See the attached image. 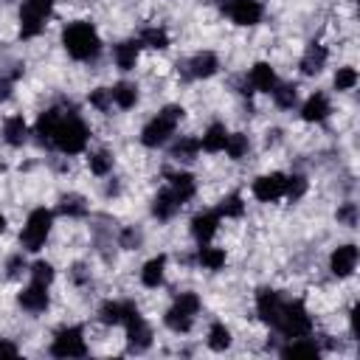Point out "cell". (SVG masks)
Here are the masks:
<instances>
[{
    "mask_svg": "<svg viewBox=\"0 0 360 360\" xmlns=\"http://www.w3.org/2000/svg\"><path fill=\"white\" fill-rule=\"evenodd\" d=\"M31 278H34L37 284H45V287H48V284L53 281V267H51L48 262H34V264H31Z\"/></svg>",
    "mask_w": 360,
    "mask_h": 360,
    "instance_id": "74e56055",
    "label": "cell"
},
{
    "mask_svg": "<svg viewBox=\"0 0 360 360\" xmlns=\"http://www.w3.org/2000/svg\"><path fill=\"white\" fill-rule=\"evenodd\" d=\"M228 14L236 25H256L262 20V3L259 0H236Z\"/></svg>",
    "mask_w": 360,
    "mask_h": 360,
    "instance_id": "7c38bea8",
    "label": "cell"
},
{
    "mask_svg": "<svg viewBox=\"0 0 360 360\" xmlns=\"http://www.w3.org/2000/svg\"><path fill=\"white\" fill-rule=\"evenodd\" d=\"M354 84H357V70L354 68H340L335 73V87L338 90H352Z\"/></svg>",
    "mask_w": 360,
    "mask_h": 360,
    "instance_id": "f35d334b",
    "label": "cell"
},
{
    "mask_svg": "<svg viewBox=\"0 0 360 360\" xmlns=\"http://www.w3.org/2000/svg\"><path fill=\"white\" fill-rule=\"evenodd\" d=\"M338 219L346 222V225H354V219H357V205H354V202H346V205L338 211Z\"/></svg>",
    "mask_w": 360,
    "mask_h": 360,
    "instance_id": "ee69618b",
    "label": "cell"
},
{
    "mask_svg": "<svg viewBox=\"0 0 360 360\" xmlns=\"http://www.w3.org/2000/svg\"><path fill=\"white\" fill-rule=\"evenodd\" d=\"M110 96H112V101H115L121 110H129V107H135V101H138V87H135V84H127V82H118V84L110 90Z\"/></svg>",
    "mask_w": 360,
    "mask_h": 360,
    "instance_id": "d4e9b609",
    "label": "cell"
},
{
    "mask_svg": "<svg viewBox=\"0 0 360 360\" xmlns=\"http://www.w3.org/2000/svg\"><path fill=\"white\" fill-rule=\"evenodd\" d=\"M141 42L143 45H149V48H166L169 45V37H166V31L163 28H146L143 34H141Z\"/></svg>",
    "mask_w": 360,
    "mask_h": 360,
    "instance_id": "e575fe53",
    "label": "cell"
},
{
    "mask_svg": "<svg viewBox=\"0 0 360 360\" xmlns=\"http://www.w3.org/2000/svg\"><path fill=\"white\" fill-rule=\"evenodd\" d=\"M138 48H141V42H135V39L118 42V45H115V65H118L121 70L135 68V62H138Z\"/></svg>",
    "mask_w": 360,
    "mask_h": 360,
    "instance_id": "cb8c5ba5",
    "label": "cell"
},
{
    "mask_svg": "<svg viewBox=\"0 0 360 360\" xmlns=\"http://www.w3.org/2000/svg\"><path fill=\"white\" fill-rule=\"evenodd\" d=\"M188 73L194 76V79H205V76H211L214 70H217V56L211 53V51H202V53H194L191 56V62H188Z\"/></svg>",
    "mask_w": 360,
    "mask_h": 360,
    "instance_id": "44dd1931",
    "label": "cell"
},
{
    "mask_svg": "<svg viewBox=\"0 0 360 360\" xmlns=\"http://www.w3.org/2000/svg\"><path fill=\"white\" fill-rule=\"evenodd\" d=\"M233 160H239V158H245V152L250 149V143H248V138L242 135V132H233V135H228L225 138V146H222Z\"/></svg>",
    "mask_w": 360,
    "mask_h": 360,
    "instance_id": "4dcf8cb0",
    "label": "cell"
},
{
    "mask_svg": "<svg viewBox=\"0 0 360 360\" xmlns=\"http://www.w3.org/2000/svg\"><path fill=\"white\" fill-rule=\"evenodd\" d=\"M62 45L73 59H93L101 48V39L90 22H70L62 31Z\"/></svg>",
    "mask_w": 360,
    "mask_h": 360,
    "instance_id": "6da1fadb",
    "label": "cell"
},
{
    "mask_svg": "<svg viewBox=\"0 0 360 360\" xmlns=\"http://www.w3.org/2000/svg\"><path fill=\"white\" fill-rule=\"evenodd\" d=\"M53 8V0H25L20 8V34L25 39L37 37L45 28V20Z\"/></svg>",
    "mask_w": 360,
    "mask_h": 360,
    "instance_id": "8992f818",
    "label": "cell"
},
{
    "mask_svg": "<svg viewBox=\"0 0 360 360\" xmlns=\"http://www.w3.org/2000/svg\"><path fill=\"white\" fill-rule=\"evenodd\" d=\"M281 295L276 292V290H259L256 292V307H259V318L264 321V323H276V318H278V312H281Z\"/></svg>",
    "mask_w": 360,
    "mask_h": 360,
    "instance_id": "30bf717a",
    "label": "cell"
},
{
    "mask_svg": "<svg viewBox=\"0 0 360 360\" xmlns=\"http://www.w3.org/2000/svg\"><path fill=\"white\" fill-rule=\"evenodd\" d=\"M62 115H65V112H59L56 107H53V110H45V112L39 115V121H37V138H39V143H53V132H56Z\"/></svg>",
    "mask_w": 360,
    "mask_h": 360,
    "instance_id": "2e32d148",
    "label": "cell"
},
{
    "mask_svg": "<svg viewBox=\"0 0 360 360\" xmlns=\"http://www.w3.org/2000/svg\"><path fill=\"white\" fill-rule=\"evenodd\" d=\"M200 264L208 270H219L225 264V250L222 248H200Z\"/></svg>",
    "mask_w": 360,
    "mask_h": 360,
    "instance_id": "836d02e7",
    "label": "cell"
},
{
    "mask_svg": "<svg viewBox=\"0 0 360 360\" xmlns=\"http://www.w3.org/2000/svg\"><path fill=\"white\" fill-rule=\"evenodd\" d=\"M3 231H6V217L0 214V233H3Z\"/></svg>",
    "mask_w": 360,
    "mask_h": 360,
    "instance_id": "681fc988",
    "label": "cell"
},
{
    "mask_svg": "<svg viewBox=\"0 0 360 360\" xmlns=\"http://www.w3.org/2000/svg\"><path fill=\"white\" fill-rule=\"evenodd\" d=\"M177 208H180V202L174 200V194H172L169 188L158 191V197H155V202H152V214H155L158 219H169V217H174Z\"/></svg>",
    "mask_w": 360,
    "mask_h": 360,
    "instance_id": "603a6c76",
    "label": "cell"
},
{
    "mask_svg": "<svg viewBox=\"0 0 360 360\" xmlns=\"http://www.w3.org/2000/svg\"><path fill=\"white\" fill-rule=\"evenodd\" d=\"M87 143V127L79 115H62L56 132H53V146H59L62 152L68 155H76L82 152Z\"/></svg>",
    "mask_w": 360,
    "mask_h": 360,
    "instance_id": "277c9868",
    "label": "cell"
},
{
    "mask_svg": "<svg viewBox=\"0 0 360 360\" xmlns=\"http://www.w3.org/2000/svg\"><path fill=\"white\" fill-rule=\"evenodd\" d=\"M197 152H200V141L197 138H183L180 143L172 146V158H177V160H194Z\"/></svg>",
    "mask_w": 360,
    "mask_h": 360,
    "instance_id": "d6a6232c",
    "label": "cell"
},
{
    "mask_svg": "<svg viewBox=\"0 0 360 360\" xmlns=\"http://www.w3.org/2000/svg\"><path fill=\"white\" fill-rule=\"evenodd\" d=\"M98 315L104 323L115 326V323H127L132 315H138V307L132 301H107V304H101Z\"/></svg>",
    "mask_w": 360,
    "mask_h": 360,
    "instance_id": "9c48e42d",
    "label": "cell"
},
{
    "mask_svg": "<svg viewBox=\"0 0 360 360\" xmlns=\"http://www.w3.org/2000/svg\"><path fill=\"white\" fill-rule=\"evenodd\" d=\"M121 242H124V248H135V245L141 242V233H135V231H124Z\"/></svg>",
    "mask_w": 360,
    "mask_h": 360,
    "instance_id": "f6af8a7d",
    "label": "cell"
},
{
    "mask_svg": "<svg viewBox=\"0 0 360 360\" xmlns=\"http://www.w3.org/2000/svg\"><path fill=\"white\" fill-rule=\"evenodd\" d=\"M163 267H166V259H163V256L149 259V262L143 264V270H141V281H143L146 287H158V284L163 281Z\"/></svg>",
    "mask_w": 360,
    "mask_h": 360,
    "instance_id": "4316f807",
    "label": "cell"
},
{
    "mask_svg": "<svg viewBox=\"0 0 360 360\" xmlns=\"http://www.w3.org/2000/svg\"><path fill=\"white\" fill-rule=\"evenodd\" d=\"M326 115H329V101H326L323 93H312L301 107V118L304 121H323Z\"/></svg>",
    "mask_w": 360,
    "mask_h": 360,
    "instance_id": "e0dca14e",
    "label": "cell"
},
{
    "mask_svg": "<svg viewBox=\"0 0 360 360\" xmlns=\"http://www.w3.org/2000/svg\"><path fill=\"white\" fill-rule=\"evenodd\" d=\"M127 340H129V349H135V352H143L152 343V332H149L146 321L141 318V312L127 321Z\"/></svg>",
    "mask_w": 360,
    "mask_h": 360,
    "instance_id": "8fae6325",
    "label": "cell"
},
{
    "mask_svg": "<svg viewBox=\"0 0 360 360\" xmlns=\"http://www.w3.org/2000/svg\"><path fill=\"white\" fill-rule=\"evenodd\" d=\"M169 191L174 194V200H177L180 205H183V202H188V200L194 197V177H191V174H186V172H180V174H172Z\"/></svg>",
    "mask_w": 360,
    "mask_h": 360,
    "instance_id": "ffe728a7",
    "label": "cell"
},
{
    "mask_svg": "<svg viewBox=\"0 0 360 360\" xmlns=\"http://www.w3.org/2000/svg\"><path fill=\"white\" fill-rule=\"evenodd\" d=\"M90 104H93L96 110L107 112V110H110V104H112V96H110V90H107V87H96V90L90 93Z\"/></svg>",
    "mask_w": 360,
    "mask_h": 360,
    "instance_id": "b9f144b4",
    "label": "cell"
},
{
    "mask_svg": "<svg viewBox=\"0 0 360 360\" xmlns=\"http://www.w3.org/2000/svg\"><path fill=\"white\" fill-rule=\"evenodd\" d=\"M236 0H219V8H225V11H231V6H233Z\"/></svg>",
    "mask_w": 360,
    "mask_h": 360,
    "instance_id": "c3c4849f",
    "label": "cell"
},
{
    "mask_svg": "<svg viewBox=\"0 0 360 360\" xmlns=\"http://www.w3.org/2000/svg\"><path fill=\"white\" fill-rule=\"evenodd\" d=\"M323 65H326V48L323 45H309L304 59H301V70L307 76H315V73L323 70Z\"/></svg>",
    "mask_w": 360,
    "mask_h": 360,
    "instance_id": "ac0fdd59",
    "label": "cell"
},
{
    "mask_svg": "<svg viewBox=\"0 0 360 360\" xmlns=\"http://www.w3.org/2000/svg\"><path fill=\"white\" fill-rule=\"evenodd\" d=\"M110 169H112V158H110L107 152L90 155V172H93V174H107Z\"/></svg>",
    "mask_w": 360,
    "mask_h": 360,
    "instance_id": "60d3db41",
    "label": "cell"
},
{
    "mask_svg": "<svg viewBox=\"0 0 360 360\" xmlns=\"http://www.w3.org/2000/svg\"><path fill=\"white\" fill-rule=\"evenodd\" d=\"M217 225H219V214L217 211H205V214H197L191 219V233H194L197 242H208L217 233Z\"/></svg>",
    "mask_w": 360,
    "mask_h": 360,
    "instance_id": "9a60e30c",
    "label": "cell"
},
{
    "mask_svg": "<svg viewBox=\"0 0 360 360\" xmlns=\"http://www.w3.org/2000/svg\"><path fill=\"white\" fill-rule=\"evenodd\" d=\"M242 197L239 194H231V197H225L222 202H219V208H217V214L219 217H242Z\"/></svg>",
    "mask_w": 360,
    "mask_h": 360,
    "instance_id": "8d00e7d4",
    "label": "cell"
},
{
    "mask_svg": "<svg viewBox=\"0 0 360 360\" xmlns=\"http://www.w3.org/2000/svg\"><path fill=\"white\" fill-rule=\"evenodd\" d=\"M208 346H211L214 352H222V349L231 346V332H228L225 323H214V326H211V332H208Z\"/></svg>",
    "mask_w": 360,
    "mask_h": 360,
    "instance_id": "1f68e13d",
    "label": "cell"
},
{
    "mask_svg": "<svg viewBox=\"0 0 360 360\" xmlns=\"http://www.w3.org/2000/svg\"><path fill=\"white\" fill-rule=\"evenodd\" d=\"M354 264H357V248L354 245H340L335 253H332V259H329V267H332V273L335 276H349L352 270H354Z\"/></svg>",
    "mask_w": 360,
    "mask_h": 360,
    "instance_id": "5bb4252c",
    "label": "cell"
},
{
    "mask_svg": "<svg viewBox=\"0 0 360 360\" xmlns=\"http://www.w3.org/2000/svg\"><path fill=\"white\" fill-rule=\"evenodd\" d=\"M304 191H307V180H304L301 174H292V177H287V183H284V194H287L290 200H298V197H304Z\"/></svg>",
    "mask_w": 360,
    "mask_h": 360,
    "instance_id": "ab89813d",
    "label": "cell"
},
{
    "mask_svg": "<svg viewBox=\"0 0 360 360\" xmlns=\"http://www.w3.org/2000/svg\"><path fill=\"white\" fill-rule=\"evenodd\" d=\"M180 118H183V107H177V104L163 107V110L143 127L141 141H143L146 146H160V143H166L169 135L174 132V127L180 124Z\"/></svg>",
    "mask_w": 360,
    "mask_h": 360,
    "instance_id": "7a4b0ae2",
    "label": "cell"
},
{
    "mask_svg": "<svg viewBox=\"0 0 360 360\" xmlns=\"http://www.w3.org/2000/svg\"><path fill=\"white\" fill-rule=\"evenodd\" d=\"M318 352H321V349H318L312 340H301V338H298V340H292L290 346L281 349V357H292V360H295V357H318Z\"/></svg>",
    "mask_w": 360,
    "mask_h": 360,
    "instance_id": "f1b7e54d",
    "label": "cell"
},
{
    "mask_svg": "<svg viewBox=\"0 0 360 360\" xmlns=\"http://www.w3.org/2000/svg\"><path fill=\"white\" fill-rule=\"evenodd\" d=\"M284 183H287V177L278 174V172L264 174V177H259V180L253 183V194H256V200H262V202L278 200V197L284 194Z\"/></svg>",
    "mask_w": 360,
    "mask_h": 360,
    "instance_id": "ba28073f",
    "label": "cell"
},
{
    "mask_svg": "<svg viewBox=\"0 0 360 360\" xmlns=\"http://www.w3.org/2000/svg\"><path fill=\"white\" fill-rule=\"evenodd\" d=\"M51 354H56V357H82V354H84L82 329H79V326H70V329L56 332L53 346H51Z\"/></svg>",
    "mask_w": 360,
    "mask_h": 360,
    "instance_id": "52a82bcc",
    "label": "cell"
},
{
    "mask_svg": "<svg viewBox=\"0 0 360 360\" xmlns=\"http://www.w3.org/2000/svg\"><path fill=\"white\" fill-rule=\"evenodd\" d=\"M284 338H307L312 332V318L307 315L304 304L301 301H284L281 304V312L273 323Z\"/></svg>",
    "mask_w": 360,
    "mask_h": 360,
    "instance_id": "3957f363",
    "label": "cell"
},
{
    "mask_svg": "<svg viewBox=\"0 0 360 360\" xmlns=\"http://www.w3.org/2000/svg\"><path fill=\"white\" fill-rule=\"evenodd\" d=\"M20 307L25 312H45L48 309V290H45V284L31 281V287H25L20 292Z\"/></svg>",
    "mask_w": 360,
    "mask_h": 360,
    "instance_id": "4fadbf2b",
    "label": "cell"
},
{
    "mask_svg": "<svg viewBox=\"0 0 360 360\" xmlns=\"http://www.w3.org/2000/svg\"><path fill=\"white\" fill-rule=\"evenodd\" d=\"M250 84H253L256 90L270 93V90L276 87V73H273V68H270L267 62H256L253 70H250Z\"/></svg>",
    "mask_w": 360,
    "mask_h": 360,
    "instance_id": "7402d4cb",
    "label": "cell"
},
{
    "mask_svg": "<svg viewBox=\"0 0 360 360\" xmlns=\"http://www.w3.org/2000/svg\"><path fill=\"white\" fill-rule=\"evenodd\" d=\"M3 138H6L11 146H22V143H25V138H28V127H25L22 115H11V118H6V124H3Z\"/></svg>",
    "mask_w": 360,
    "mask_h": 360,
    "instance_id": "d6986e66",
    "label": "cell"
},
{
    "mask_svg": "<svg viewBox=\"0 0 360 360\" xmlns=\"http://www.w3.org/2000/svg\"><path fill=\"white\" fill-rule=\"evenodd\" d=\"M0 357H17V346L8 340H0Z\"/></svg>",
    "mask_w": 360,
    "mask_h": 360,
    "instance_id": "bcb514c9",
    "label": "cell"
},
{
    "mask_svg": "<svg viewBox=\"0 0 360 360\" xmlns=\"http://www.w3.org/2000/svg\"><path fill=\"white\" fill-rule=\"evenodd\" d=\"M225 138H228L225 127H222V124H211V127L205 129V135H202L200 146H202L205 152H222V146H225Z\"/></svg>",
    "mask_w": 360,
    "mask_h": 360,
    "instance_id": "484cf974",
    "label": "cell"
},
{
    "mask_svg": "<svg viewBox=\"0 0 360 360\" xmlns=\"http://www.w3.org/2000/svg\"><path fill=\"white\" fill-rule=\"evenodd\" d=\"M59 211H62L65 217H84V214H87V205H84V200H82L79 194H65V197L59 200Z\"/></svg>",
    "mask_w": 360,
    "mask_h": 360,
    "instance_id": "f546056e",
    "label": "cell"
},
{
    "mask_svg": "<svg viewBox=\"0 0 360 360\" xmlns=\"http://www.w3.org/2000/svg\"><path fill=\"white\" fill-rule=\"evenodd\" d=\"M20 267H22V262H20V256H14V259L8 262V276H17V273H20Z\"/></svg>",
    "mask_w": 360,
    "mask_h": 360,
    "instance_id": "7dc6e473",
    "label": "cell"
},
{
    "mask_svg": "<svg viewBox=\"0 0 360 360\" xmlns=\"http://www.w3.org/2000/svg\"><path fill=\"white\" fill-rule=\"evenodd\" d=\"M174 304H177V307H183V309H186V312H191V315H197V312H200V298H197L194 292H183Z\"/></svg>",
    "mask_w": 360,
    "mask_h": 360,
    "instance_id": "7bdbcfd3",
    "label": "cell"
},
{
    "mask_svg": "<svg viewBox=\"0 0 360 360\" xmlns=\"http://www.w3.org/2000/svg\"><path fill=\"white\" fill-rule=\"evenodd\" d=\"M270 93H273V98H276V104H278V107H292V104H295V98H298V93H295V87H292V84H278V87H273Z\"/></svg>",
    "mask_w": 360,
    "mask_h": 360,
    "instance_id": "d590c367",
    "label": "cell"
},
{
    "mask_svg": "<svg viewBox=\"0 0 360 360\" xmlns=\"http://www.w3.org/2000/svg\"><path fill=\"white\" fill-rule=\"evenodd\" d=\"M191 318H194L191 312H186L183 307L174 304V307L166 312V326H169L172 332H188V329H191Z\"/></svg>",
    "mask_w": 360,
    "mask_h": 360,
    "instance_id": "83f0119b",
    "label": "cell"
},
{
    "mask_svg": "<svg viewBox=\"0 0 360 360\" xmlns=\"http://www.w3.org/2000/svg\"><path fill=\"white\" fill-rule=\"evenodd\" d=\"M51 222H53V214H51L48 208L31 211V214H28V222H25V228H22V233H20L22 248H25V250H39V248L45 245L48 233H51Z\"/></svg>",
    "mask_w": 360,
    "mask_h": 360,
    "instance_id": "5b68a950",
    "label": "cell"
}]
</instances>
